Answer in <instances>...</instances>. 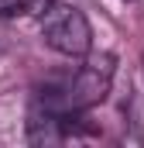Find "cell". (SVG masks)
Instances as JSON below:
<instances>
[{
    "label": "cell",
    "mask_w": 144,
    "mask_h": 148,
    "mask_svg": "<svg viewBox=\"0 0 144 148\" xmlns=\"http://www.w3.org/2000/svg\"><path fill=\"white\" fill-rule=\"evenodd\" d=\"M113 55H96L86 66H79L72 76H58L48 79L45 86L35 90V110L45 114H82L96 103H103L113 83Z\"/></svg>",
    "instance_id": "obj_1"
},
{
    "label": "cell",
    "mask_w": 144,
    "mask_h": 148,
    "mask_svg": "<svg viewBox=\"0 0 144 148\" xmlns=\"http://www.w3.org/2000/svg\"><path fill=\"white\" fill-rule=\"evenodd\" d=\"M38 21H41V38L52 52H58L65 59H86L93 52V28L75 3L55 0Z\"/></svg>",
    "instance_id": "obj_2"
},
{
    "label": "cell",
    "mask_w": 144,
    "mask_h": 148,
    "mask_svg": "<svg viewBox=\"0 0 144 148\" xmlns=\"http://www.w3.org/2000/svg\"><path fill=\"white\" fill-rule=\"evenodd\" d=\"M24 14V0H0V17H14Z\"/></svg>",
    "instance_id": "obj_3"
}]
</instances>
